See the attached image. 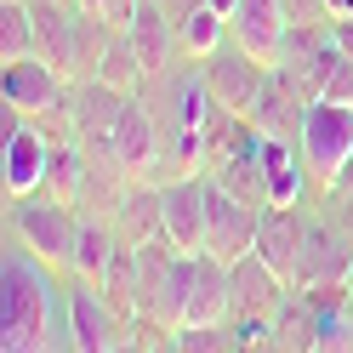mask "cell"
<instances>
[{
  "label": "cell",
  "instance_id": "1",
  "mask_svg": "<svg viewBox=\"0 0 353 353\" xmlns=\"http://www.w3.org/2000/svg\"><path fill=\"white\" fill-rule=\"evenodd\" d=\"M0 347L6 353H46L69 342V279H52V268L29 245L6 239L0 251Z\"/></svg>",
  "mask_w": 353,
  "mask_h": 353
},
{
  "label": "cell",
  "instance_id": "2",
  "mask_svg": "<svg viewBox=\"0 0 353 353\" xmlns=\"http://www.w3.org/2000/svg\"><path fill=\"white\" fill-rule=\"evenodd\" d=\"M74 234H80V211L63 205L57 194H46V188L6 200V239L29 245L63 279H74Z\"/></svg>",
  "mask_w": 353,
  "mask_h": 353
},
{
  "label": "cell",
  "instance_id": "3",
  "mask_svg": "<svg viewBox=\"0 0 353 353\" xmlns=\"http://www.w3.org/2000/svg\"><path fill=\"white\" fill-rule=\"evenodd\" d=\"M347 154H353V108L319 97L307 108V125H302V160H307V176H314V200H325L336 188Z\"/></svg>",
  "mask_w": 353,
  "mask_h": 353
},
{
  "label": "cell",
  "instance_id": "4",
  "mask_svg": "<svg viewBox=\"0 0 353 353\" xmlns=\"http://www.w3.org/2000/svg\"><path fill=\"white\" fill-rule=\"evenodd\" d=\"M57 143L63 137H52L40 120H23L17 108H6V125H0V183H6V200L46 188V165H52Z\"/></svg>",
  "mask_w": 353,
  "mask_h": 353
},
{
  "label": "cell",
  "instance_id": "5",
  "mask_svg": "<svg viewBox=\"0 0 353 353\" xmlns=\"http://www.w3.org/2000/svg\"><path fill=\"white\" fill-rule=\"evenodd\" d=\"M125 330H131V319L103 296V285L69 279V342L80 353H114V347H125Z\"/></svg>",
  "mask_w": 353,
  "mask_h": 353
},
{
  "label": "cell",
  "instance_id": "6",
  "mask_svg": "<svg viewBox=\"0 0 353 353\" xmlns=\"http://www.w3.org/2000/svg\"><path fill=\"white\" fill-rule=\"evenodd\" d=\"M200 74H205L211 103L234 108V114H251V103L262 97V85H268V63L251 57L239 40H228V46H216L211 57H200Z\"/></svg>",
  "mask_w": 353,
  "mask_h": 353
},
{
  "label": "cell",
  "instance_id": "7",
  "mask_svg": "<svg viewBox=\"0 0 353 353\" xmlns=\"http://www.w3.org/2000/svg\"><path fill=\"white\" fill-rule=\"evenodd\" d=\"M256 228H262V211L234 200L216 176H205V245L200 251L223 256V262H239L245 251H256Z\"/></svg>",
  "mask_w": 353,
  "mask_h": 353
},
{
  "label": "cell",
  "instance_id": "8",
  "mask_svg": "<svg viewBox=\"0 0 353 353\" xmlns=\"http://www.w3.org/2000/svg\"><path fill=\"white\" fill-rule=\"evenodd\" d=\"M353 274V234H342L319 205H307V234H302V262H296V285H347Z\"/></svg>",
  "mask_w": 353,
  "mask_h": 353
},
{
  "label": "cell",
  "instance_id": "9",
  "mask_svg": "<svg viewBox=\"0 0 353 353\" xmlns=\"http://www.w3.org/2000/svg\"><path fill=\"white\" fill-rule=\"evenodd\" d=\"M137 92H120V85H108L97 74L85 80H69V125H74V143L85 137H114V125L125 114V103Z\"/></svg>",
  "mask_w": 353,
  "mask_h": 353
},
{
  "label": "cell",
  "instance_id": "10",
  "mask_svg": "<svg viewBox=\"0 0 353 353\" xmlns=\"http://www.w3.org/2000/svg\"><path fill=\"white\" fill-rule=\"evenodd\" d=\"M285 296H291V285H285L256 251H245L234 262V319L239 325H274Z\"/></svg>",
  "mask_w": 353,
  "mask_h": 353
},
{
  "label": "cell",
  "instance_id": "11",
  "mask_svg": "<svg viewBox=\"0 0 353 353\" xmlns=\"http://www.w3.org/2000/svg\"><path fill=\"white\" fill-rule=\"evenodd\" d=\"M114 148L137 183H154V171H160V114H154L148 92H137L125 103V114L114 125Z\"/></svg>",
  "mask_w": 353,
  "mask_h": 353
},
{
  "label": "cell",
  "instance_id": "12",
  "mask_svg": "<svg viewBox=\"0 0 353 353\" xmlns=\"http://www.w3.org/2000/svg\"><path fill=\"white\" fill-rule=\"evenodd\" d=\"M302 234H307V205H268L262 211V228H256V256L268 268L296 285V262H302Z\"/></svg>",
  "mask_w": 353,
  "mask_h": 353
},
{
  "label": "cell",
  "instance_id": "13",
  "mask_svg": "<svg viewBox=\"0 0 353 353\" xmlns=\"http://www.w3.org/2000/svg\"><path fill=\"white\" fill-rule=\"evenodd\" d=\"M307 108H314V97H307V92H296V85L285 80L279 69H268V85H262V97L251 103V125L262 131V137H285V143H302Z\"/></svg>",
  "mask_w": 353,
  "mask_h": 353
},
{
  "label": "cell",
  "instance_id": "14",
  "mask_svg": "<svg viewBox=\"0 0 353 353\" xmlns=\"http://www.w3.org/2000/svg\"><path fill=\"white\" fill-rule=\"evenodd\" d=\"M216 319H234V262L194 251V285H188V319L183 325H216Z\"/></svg>",
  "mask_w": 353,
  "mask_h": 353
},
{
  "label": "cell",
  "instance_id": "15",
  "mask_svg": "<svg viewBox=\"0 0 353 353\" xmlns=\"http://www.w3.org/2000/svg\"><path fill=\"white\" fill-rule=\"evenodd\" d=\"M165 194V239L176 251H200L205 245V176H171L160 183Z\"/></svg>",
  "mask_w": 353,
  "mask_h": 353
},
{
  "label": "cell",
  "instance_id": "16",
  "mask_svg": "<svg viewBox=\"0 0 353 353\" xmlns=\"http://www.w3.org/2000/svg\"><path fill=\"white\" fill-rule=\"evenodd\" d=\"M285 0H239V12L228 17V34L245 46L251 57H262L274 69V57H279V40H285Z\"/></svg>",
  "mask_w": 353,
  "mask_h": 353
},
{
  "label": "cell",
  "instance_id": "17",
  "mask_svg": "<svg viewBox=\"0 0 353 353\" xmlns=\"http://www.w3.org/2000/svg\"><path fill=\"white\" fill-rule=\"evenodd\" d=\"M114 234L125 245H148V239H165V194L160 183H131L114 205Z\"/></svg>",
  "mask_w": 353,
  "mask_h": 353
},
{
  "label": "cell",
  "instance_id": "18",
  "mask_svg": "<svg viewBox=\"0 0 353 353\" xmlns=\"http://www.w3.org/2000/svg\"><path fill=\"white\" fill-rule=\"evenodd\" d=\"M274 347L279 353H319V302L307 291H296V285L274 314Z\"/></svg>",
  "mask_w": 353,
  "mask_h": 353
},
{
  "label": "cell",
  "instance_id": "19",
  "mask_svg": "<svg viewBox=\"0 0 353 353\" xmlns=\"http://www.w3.org/2000/svg\"><path fill=\"white\" fill-rule=\"evenodd\" d=\"M120 245H125V239L114 234V216L80 211V234H74V279H92V285H97Z\"/></svg>",
  "mask_w": 353,
  "mask_h": 353
},
{
  "label": "cell",
  "instance_id": "20",
  "mask_svg": "<svg viewBox=\"0 0 353 353\" xmlns=\"http://www.w3.org/2000/svg\"><path fill=\"white\" fill-rule=\"evenodd\" d=\"M97 285H103V296L114 302L125 319L137 314V307H143V268H137V245H120V251H114V262L103 268V279H97Z\"/></svg>",
  "mask_w": 353,
  "mask_h": 353
},
{
  "label": "cell",
  "instance_id": "21",
  "mask_svg": "<svg viewBox=\"0 0 353 353\" xmlns=\"http://www.w3.org/2000/svg\"><path fill=\"white\" fill-rule=\"evenodd\" d=\"M80 188H85V148L74 137H63L52 148V165H46V194H57L63 205L80 211Z\"/></svg>",
  "mask_w": 353,
  "mask_h": 353
},
{
  "label": "cell",
  "instance_id": "22",
  "mask_svg": "<svg viewBox=\"0 0 353 353\" xmlns=\"http://www.w3.org/2000/svg\"><path fill=\"white\" fill-rule=\"evenodd\" d=\"M176 40H183V57L200 63V57H211L216 46H228L234 34H228V17L216 12V6H200V12H188L183 23H176Z\"/></svg>",
  "mask_w": 353,
  "mask_h": 353
},
{
  "label": "cell",
  "instance_id": "23",
  "mask_svg": "<svg viewBox=\"0 0 353 353\" xmlns=\"http://www.w3.org/2000/svg\"><path fill=\"white\" fill-rule=\"evenodd\" d=\"M40 40H34V12L29 0H0V63H17V57H34Z\"/></svg>",
  "mask_w": 353,
  "mask_h": 353
},
{
  "label": "cell",
  "instance_id": "24",
  "mask_svg": "<svg viewBox=\"0 0 353 353\" xmlns=\"http://www.w3.org/2000/svg\"><path fill=\"white\" fill-rule=\"evenodd\" d=\"M171 347L176 353H228V347H245V342H239V325L234 319H216V325H183V330H171Z\"/></svg>",
  "mask_w": 353,
  "mask_h": 353
},
{
  "label": "cell",
  "instance_id": "25",
  "mask_svg": "<svg viewBox=\"0 0 353 353\" xmlns=\"http://www.w3.org/2000/svg\"><path fill=\"white\" fill-rule=\"evenodd\" d=\"M319 97L347 103V108H353V57H342V52H336V63H330V74H325V85H319Z\"/></svg>",
  "mask_w": 353,
  "mask_h": 353
},
{
  "label": "cell",
  "instance_id": "26",
  "mask_svg": "<svg viewBox=\"0 0 353 353\" xmlns=\"http://www.w3.org/2000/svg\"><path fill=\"white\" fill-rule=\"evenodd\" d=\"M314 205H319L342 234H353V188H336V194H325V200H314Z\"/></svg>",
  "mask_w": 353,
  "mask_h": 353
},
{
  "label": "cell",
  "instance_id": "27",
  "mask_svg": "<svg viewBox=\"0 0 353 353\" xmlns=\"http://www.w3.org/2000/svg\"><path fill=\"white\" fill-rule=\"evenodd\" d=\"M330 40H336V52H342V57H353V12L330 17Z\"/></svg>",
  "mask_w": 353,
  "mask_h": 353
},
{
  "label": "cell",
  "instance_id": "28",
  "mask_svg": "<svg viewBox=\"0 0 353 353\" xmlns=\"http://www.w3.org/2000/svg\"><path fill=\"white\" fill-rule=\"evenodd\" d=\"M200 6H211V0H160V12L171 17V23H183L188 12H200Z\"/></svg>",
  "mask_w": 353,
  "mask_h": 353
},
{
  "label": "cell",
  "instance_id": "29",
  "mask_svg": "<svg viewBox=\"0 0 353 353\" xmlns=\"http://www.w3.org/2000/svg\"><path fill=\"white\" fill-rule=\"evenodd\" d=\"M330 6V17H342V12H353V0H325Z\"/></svg>",
  "mask_w": 353,
  "mask_h": 353
},
{
  "label": "cell",
  "instance_id": "30",
  "mask_svg": "<svg viewBox=\"0 0 353 353\" xmlns=\"http://www.w3.org/2000/svg\"><path fill=\"white\" fill-rule=\"evenodd\" d=\"M74 6H85V12H103V6H108V0H74Z\"/></svg>",
  "mask_w": 353,
  "mask_h": 353
},
{
  "label": "cell",
  "instance_id": "31",
  "mask_svg": "<svg viewBox=\"0 0 353 353\" xmlns=\"http://www.w3.org/2000/svg\"><path fill=\"white\" fill-rule=\"evenodd\" d=\"M347 285H353V274H347Z\"/></svg>",
  "mask_w": 353,
  "mask_h": 353
}]
</instances>
